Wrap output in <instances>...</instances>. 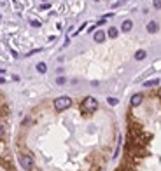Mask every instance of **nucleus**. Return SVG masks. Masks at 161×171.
Wrapping results in <instances>:
<instances>
[{"label": "nucleus", "instance_id": "obj_11", "mask_svg": "<svg viewBox=\"0 0 161 171\" xmlns=\"http://www.w3.org/2000/svg\"><path fill=\"white\" fill-rule=\"evenodd\" d=\"M107 35H109V37H110V38H116V37H118V28H109V33H107Z\"/></svg>", "mask_w": 161, "mask_h": 171}, {"label": "nucleus", "instance_id": "obj_1", "mask_svg": "<svg viewBox=\"0 0 161 171\" xmlns=\"http://www.w3.org/2000/svg\"><path fill=\"white\" fill-rule=\"evenodd\" d=\"M80 108H82V112H86V113H93V112H97V108H98V101H97V100H95L93 96H88V98H84V101H82Z\"/></svg>", "mask_w": 161, "mask_h": 171}, {"label": "nucleus", "instance_id": "obj_10", "mask_svg": "<svg viewBox=\"0 0 161 171\" xmlns=\"http://www.w3.org/2000/svg\"><path fill=\"white\" fill-rule=\"evenodd\" d=\"M46 70H47L46 63H37V72L39 74H46Z\"/></svg>", "mask_w": 161, "mask_h": 171}, {"label": "nucleus", "instance_id": "obj_5", "mask_svg": "<svg viewBox=\"0 0 161 171\" xmlns=\"http://www.w3.org/2000/svg\"><path fill=\"white\" fill-rule=\"evenodd\" d=\"M95 42H98V44H102L103 40H105V32L103 30H98V32H95Z\"/></svg>", "mask_w": 161, "mask_h": 171}, {"label": "nucleus", "instance_id": "obj_13", "mask_svg": "<svg viewBox=\"0 0 161 171\" xmlns=\"http://www.w3.org/2000/svg\"><path fill=\"white\" fill-rule=\"evenodd\" d=\"M152 6H154L156 9H161V0H152Z\"/></svg>", "mask_w": 161, "mask_h": 171}, {"label": "nucleus", "instance_id": "obj_7", "mask_svg": "<svg viewBox=\"0 0 161 171\" xmlns=\"http://www.w3.org/2000/svg\"><path fill=\"white\" fill-rule=\"evenodd\" d=\"M147 32H149V33H156V32H158V23H156V21L147 23Z\"/></svg>", "mask_w": 161, "mask_h": 171}, {"label": "nucleus", "instance_id": "obj_3", "mask_svg": "<svg viewBox=\"0 0 161 171\" xmlns=\"http://www.w3.org/2000/svg\"><path fill=\"white\" fill-rule=\"evenodd\" d=\"M19 164H21L23 169H28V171H32L33 169V157L32 155H28V154H19Z\"/></svg>", "mask_w": 161, "mask_h": 171}, {"label": "nucleus", "instance_id": "obj_14", "mask_svg": "<svg viewBox=\"0 0 161 171\" xmlns=\"http://www.w3.org/2000/svg\"><path fill=\"white\" fill-rule=\"evenodd\" d=\"M65 82H67V79H65V77H58V79H56V84H65Z\"/></svg>", "mask_w": 161, "mask_h": 171}, {"label": "nucleus", "instance_id": "obj_4", "mask_svg": "<svg viewBox=\"0 0 161 171\" xmlns=\"http://www.w3.org/2000/svg\"><path fill=\"white\" fill-rule=\"evenodd\" d=\"M142 100H144V96H142V94H140V93H137V94H133V96H131V107H138L140 103H142Z\"/></svg>", "mask_w": 161, "mask_h": 171}, {"label": "nucleus", "instance_id": "obj_6", "mask_svg": "<svg viewBox=\"0 0 161 171\" xmlns=\"http://www.w3.org/2000/svg\"><path fill=\"white\" fill-rule=\"evenodd\" d=\"M131 28H133L131 19H126V21H123V25H121V30H123V32H130Z\"/></svg>", "mask_w": 161, "mask_h": 171}, {"label": "nucleus", "instance_id": "obj_12", "mask_svg": "<svg viewBox=\"0 0 161 171\" xmlns=\"http://www.w3.org/2000/svg\"><path fill=\"white\" fill-rule=\"evenodd\" d=\"M107 103L110 105V107H114V105H118V98H112V96H109L107 98Z\"/></svg>", "mask_w": 161, "mask_h": 171}, {"label": "nucleus", "instance_id": "obj_16", "mask_svg": "<svg viewBox=\"0 0 161 171\" xmlns=\"http://www.w3.org/2000/svg\"><path fill=\"white\" fill-rule=\"evenodd\" d=\"M2 136H4V126L0 124V138H2Z\"/></svg>", "mask_w": 161, "mask_h": 171}, {"label": "nucleus", "instance_id": "obj_9", "mask_svg": "<svg viewBox=\"0 0 161 171\" xmlns=\"http://www.w3.org/2000/svg\"><path fill=\"white\" fill-rule=\"evenodd\" d=\"M145 87H154V86H159V79H152V80H145Z\"/></svg>", "mask_w": 161, "mask_h": 171}, {"label": "nucleus", "instance_id": "obj_15", "mask_svg": "<svg viewBox=\"0 0 161 171\" xmlns=\"http://www.w3.org/2000/svg\"><path fill=\"white\" fill-rule=\"evenodd\" d=\"M32 26H35V28H39V26H40V23H39V21H32Z\"/></svg>", "mask_w": 161, "mask_h": 171}, {"label": "nucleus", "instance_id": "obj_18", "mask_svg": "<svg viewBox=\"0 0 161 171\" xmlns=\"http://www.w3.org/2000/svg\"><path fill=\"white\" fill-rule=\"evenodd\" d=\"M159 96H161V89H159Z\"/></svg>", "mask_w": 161, "mask_h": 171}, {"label": "nucleus", "instance_id": "obj_17", "mask_svg": "<svg viewBox=\"0 0 161 171\" xmlns=\"http://www.w3.org/2000/svg\"><path fill=\"white\" fill-rule=\"evenodd\" d=\"M4 82H6V79H4V77H0V84H4Z\"/></svg>", "mask_w": 161, "mask_h": 171}, {"label": "nucleus", "instance_id": "obj_2", "mask_svg": "<svg viewBox=\"0 0 161 171\" xmlns=\"http://www.w3.org/2000/svg\"><path fill=\"white\" fill-rule=\"evenodd\" d=\"M70 105H72L70 96H60V98L54 100V108H56V112H63V110H67Z\"/></svg>", "mask_w": 161, "mask_h": 171}, {"label": "nucleus", "instance_id": "obj_8", "mask_svg": "<svg viewBox=\"0 0 161 171\" xmlns=\"http://www.w3.org/2000/svg\"><path fill=\"white\" fill-rule=\"evenodd\" d=\"M145 56H147V53H145L144 49H140V51H137V53H135V59H137V61H142Z\"/></svg>", "mask_w": 161, "mask_h": 171}]
</instances>
